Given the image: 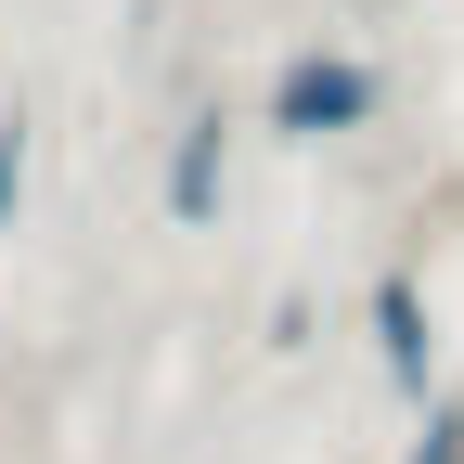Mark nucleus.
<instances>
[{
	"mask_svg": "<svg viewBox=\"0 0 464 464\" xmlns=\"http://www.w3.org/2000/svg\"><path fill=\"white\" fill-rule=\"evenodd\" d=\"M271 142H348V130H374V116H387V78L362 65V52H284V65H271Z\"/></svg>",
	"mask_w": 464,
	"mask_h": 464,
	"instance_id": "obj_1",
	"label": "nucleus"
},
{
	"mask_svg": "<svg viewBox=\"0 0 464 464\" xmlns=\"http://www.w3.org/2000/svg\"><path fill=\"white\" fill-rule=\"evenodd\" d=\"M362 335H374V374L426 413V400H439V310H426V284H413V271H374Z\"/></svg>",
	"mask_w": 464,
	"mask_h": 464,
	"instance_id": "obj_2",
	"label": "nucleus"
},
{
	"mask_svg": "<svg viewBox=\"0 0 464 464\" xmlns=\"http://www.w3.org/2000/svg\"><path fill=\"white\" fill-rule=\"evenodd\" d=\"M168 219L181 232H219V207H232V116H181L168 130Z\"/></svg>",
	"mask_w": 464,
	"mask_h": 464,
	"instance_id": "obj_3",
	"label": "nucleus"
},
{
	"mask_svg": "<svg viewBox=\"0 0 464 464\" xmlns=\"http://www.w3.org/2000/svg\"><path fill=\"white\" fill-rule=\"evenodd\" d=\"M26 155H39V116L0 103V232H14V207H26Z\"/></svg>",
	"mask_w": 464,
	"mask_h": 464,
	"instance_id": "obj_4",
	"label": "nucleus"
},
{
	"mask_svg": "<svg viewBox=\"0 0 464 464\" xmlns=\"http://www.w3.org/2000/svg\"><path fill=\"white\" fill-rule=\"evenodd\" d=\"M400 464H464V400H451V387L413 413V451H400Z\"/></svg>",
	"mask_w": 464,
	"mask_h": 464,
	"instance_id": "obj_5",
	"label": "nucleus"
}]
</instances>
